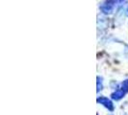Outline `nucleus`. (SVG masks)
Segmentation results:
<instances>
[]
</instances>
